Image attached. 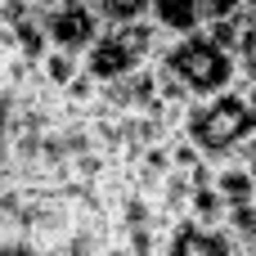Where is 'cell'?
I'll return each instance as SVG.
<instances>
[{
	"label": "cell",
	"instance_id": "7c38bea8",
	"mask_svg": "<svg viewBox=\"0 0 256 256\" xmlns=\"http://www.w3.org/2000/svg\"><path fill=\"white\" fill-rule=\"evenodd\" d=\"M248 94H252V99H256V81H252V86H248Z\"/></svg>",
	"mask_w": 256,
	"mask_h": 256
},
{
	"label": "cell",
	"instance_id": "52a82bcc",
	"mask_svg": "<svg viewBox=\"0 0 256 256\" xmlns=\"http://www.w3.org/2000/svg\"><path fill=\"white\" fill-rule=\"evenodd\" d=\"M94 4V18L104 32H117V27H130L140 18H153V4L148 0H90Z\"/></svg>",
	"mask_w": 256,
	"mask_h": 256
},
{
	"label": "cell",
	"instance_id": "277c9868",
	"mask_svg": "<svg viewBox=\"0 0 256 256\" xmlns=\"http://www.w3.org/2000/svg\"><path fill=\"white\" fill-rule=\"evenodd\" d=\"M45 32H50V45L54 50H72V54H86L90 40L104 32L99 18H94V4L90 0H63L58 9L45 14Z\"/></svg>",
	"mask_w": 256,
	"mask_h": 256
},
{
	"label": "cell",
	"instance_id": "ba28073f",
	"mask_svg": "<svg viewBox=\"0 0 256 256\" xmlns=\"http://www.w3.org/2000/svg\"><path fill=\"white\" fill-rule=\"evenodd\" d=\"M225 216H230V207H225V198L216 194V184H212V180H194L189 220H198V225H225Z\"/></svg>",
	"mask_w": 256,
	"mask_h": 256
},
{
	"label": "cell",
	"instance_id": "7a4b0ae2",
	"mask_svg": "<svg viewBox=\"0 0 256 256\" xmlns=\"http://www.w3.org/2000/svg\"><path fill=\"white\" fill-rule=\"evenodd\" d=\"M158 68H166V72L189 90V99H212V94L238 86V63H234V54H230L220 40H212L202 27H194V32H184V36H171V45H166V54L158 58Z\"/></svg>",
	"mask_w": 256,
	"mask_h": 256
},
{
	"label": "cell",
	"instance_id": "8992f818",
	"mask_svg": "<svg viewBox=\"0 0 256 256\" xmlns=\"http://www.w3.org/2000/svg\"><path fill=\"white\" fill-rule=\"evenodd\" d=\"M148 4H153V18L171 36H184V32L202 27V0H148Z\"/></svg>",
	"mask_w": 256,
	"mask_h": 256
},
{
	"label": "cell",
	"instance_id": "9c48e42d",
	"mask_svg": "<svg viewBox=\"0 0 256 256\" xmlns=\"http://www.w3.org/2000/svg\"><path fill=\"white\" fill-rule=\"evenodd\" d=\"M76 72H81V54H72V50H54V45H50V54L40 58V81H45L50 90H58V94H63V86H68Z\"/></svg>",
	"mask_w": 256,
	"mask_h": 256
},
{
	"label": "cell",
	"instance_id": "5b68a950",
	"mask_svg": "<svg viewBox=\"0 0 256 256\" xmlns=\"http://www.w3.org/2000/svg\"><path fill=\"white\" fill-rule=\"evenodd\" d=\"M212 184H216V194L225 198V207H230V212H234V207L256 202V171H252V166H243L238 158L212 162Z\"/></svg>",
	"mask_w": 256,
	"mask_h": 256
},
{
	"label": "cell",
	"instance_id": "6da1fadb",
	"mask_svg": "<svg viewBox=\"0 0 256 256\" xmlns=\"http://www.w3.org/2000/svg\"><path fill=\"white\" fill-rule=\"evenodd\" d=\"M180 135H184L207 162H225V158H234V153L256 135V99L243 86L220 90V94H212V99H194V104L184 108Z\"/></svg>",
	"mask_w": 256,
	"mask_h": 256
},
{
	"label": "cell",
	"instance_id": "8fae6325",
	"mask_svg": "<svg viewBox=\"0 0 256 256\" xmlns=\"http://www.w3.org/2000/svg\"><path fill=\"white\" fill-rule=\"evenodd\" d=\"M243 9H248V14H256V0H243Z\"/></svg>",
	"mask_w": 256,
	"mask_h": 256
},
{
	"label": "cell",
	"instance_id": "3957f363",
	"mask_svg": "<svg viewBox=\"0 0 256 256\" xmlns=\"http://www.w3.org/2000/svg\"><path fill=\"white\" fill-rule=\"evenodd\" d=\"M81 68H86L99 86H108V81H122V76H130V72H140V68H153V63L140 58V50L130 45L126 32H99V36L90 40V50L81 54Z\"/></svg>",
	"mask_w": 256,
	"mask_h": 256
},
{
	"label": "cell",
	"instance_id": "30bf717a",
	"mask_svg": "<svg viewBox=\"0 0 256 256\" xmlns=\"http://www.w3.org/2000/svg\"><path fill=\"white\" fill-rule=\"evenodd\" d=\"M104 256H130V252H126V248H117V243H112V248H108V252H104Z\"/></svg>",
	"mask_w": 256,
	"mask_h": 256
},
{
	"label": "cell",
	"instance_id": "4fadbf2b",
	"mask_svg": "<svg viewBox=\"0 0 256 256\" xmlns=\"http://www.w3.org/2000/svg\"><path fill=\"white\" fill-rule=\"evenodd\" d=\"M0 180H4V176H0Z\"/></svg>",
	"mask_w": 256,
	"mask_h": 256
}]
</instances>
